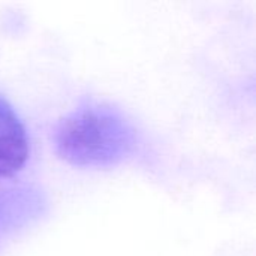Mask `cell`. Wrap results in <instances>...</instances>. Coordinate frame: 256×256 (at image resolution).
<instances>
[{
	"label": "cell",
	"mask_w": 256,
	"mask_h": 256,
	"mask_svg": "<svg viewBox=\"0 0 256 256\" xmlns=\"http://www.w3.org/2000/svg\"><path fill=\"white\" fill-rule=\"evenodd\" d=\"M52 142L56 153L74 166L105 168L136 152L138 134L117 106L87 100L56 124Z\"/></svg>",
	"instance_id": "cell-1"
},
{
	"label": "cell",
	"mask_w": 256,
	"mask_h": 256,
	"mask_svg": "<svg viewBox=\"0 0 256 256\" xmlns=\"http://www.w3.org/2000/svg\"><path fill=\"white\" fill-rule=\"evenodd\" d=\"M28 152V136L22 120L8 99L0 96V178L21 171Z\"/></svg>",
	"instance_id": "cell-3"
},
{
	"label": "cell",
	"mask_w": 256,
	"mask_h": 256,
	"mask_svg": "<svg viewBox=\"0 0 256 256\" xmlns=\"http://www.w3.org/2000/svg\"><path fill=\"white\" fill-rule=\"evenodd\" d=\"M44 204L40 192L30 186L0 188V246L6 238L38 219Z\"/></svg>",
	"instance_id": "cell-2"
}]
</instances>
